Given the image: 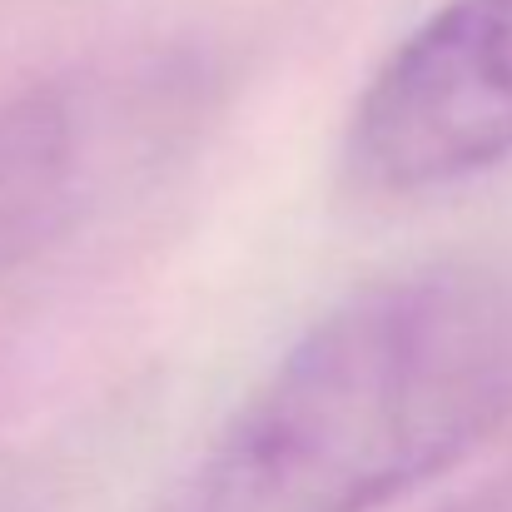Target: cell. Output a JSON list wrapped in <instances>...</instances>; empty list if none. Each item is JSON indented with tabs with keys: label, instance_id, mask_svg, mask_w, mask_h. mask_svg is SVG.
<instances>
[{
	"label": "cell",
	"instance_id": "obj_3",
	"mask_svg": "<svg viewBox=\"0 0 512 512\" xmlns=\"http://www.w3.org/2000/svg\"><path fill=\"white\" fill-rule=\"evenodd\" d=\"M90 115L70 85L0 105V274L45 249L90 199Z\"/></svg>",
	"mask_w": 512,
	"mask_h": 512
},
{
	"label": "cell",
	"instance_id": "obj_1",
	"mask_svg": "<svg viewBox=\"0 0 512 512\" xmlns=\"http://www.w3.org/2000/svg\"><path fill=\"white\" fill-rule=\"evenodd\" d=\"M512 418V269L418 264L339 299L219 428L194 512H378Z\"/></svg>",
	"mask_w": 512,
	"mask_h": 512
},
{
	"label": "cell",
	"instance_id": "obj_4",
	"mask_svg": "<svg viewBox=\"0 0 512 512\" xmlns=\"http://www.w3.org/2000/svg\"><path fill=\"white\" fill-rule=\"evenodd\" d=\"M453 512H512V488H498L488 498H473V503H463V508H453Z\"/></svg>",
	"mask_w": 512,
	"mask_h": 512
},
{
	"label": "cell",
	"instance_id": "obj_2",
	"mask_svg": "<svg viewBox=\"0 0 512 512\" xmlns=\"http://www.w3.org/2000/svg\"><path fill=\"white\" fill-rule=\"evenodd\" d=\"M512 160V0H448L368 75L343 130L358 189L423 194Z\"/></svg>",
	"mask_w": 512,
	"mask_h": 512
}]
</instances>
